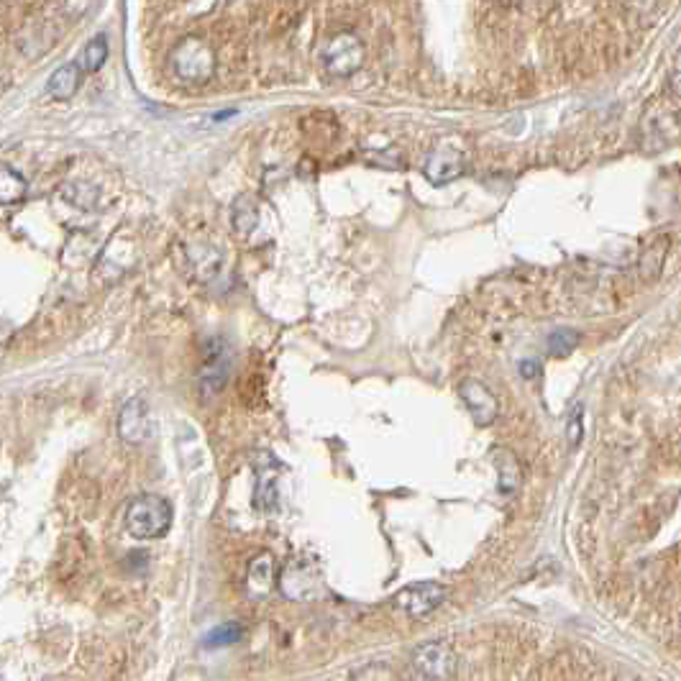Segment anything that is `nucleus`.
<instances>
[{
  "label": "nucleus",
  "instance_id": "20",
  "mask_svg": "<svg viewBox=\"0 0 681 681\" xmlns=\"http://www.w3.org/2000/svg\"><path fill=\"white\" fill-rule=\"evenodd\" d=\"M241 635H244V625L231 620V623H223V625H218V628L210 630V633L205 635L203 643H205V648L233 646V643L241 641Z\"/></svg>",
  "mask_w": 681,
  "mask_h": 681
},
{
  "label": "nucleus",
  "instance_id": "14",
  "mask_svg": "<svg viewBox=\"0 0 681 681\" xmlns=\"http://www.w3.org/2000/svg\"><path fill=\"white\" fill-rule=\"evenodd\" d=\"M77 88H80V67L77 65H62L52 72L47 82V93L57 100H70Z\"/></svg>",
  "mask_w": 681,
  "mask_h": 681
},
{
  "label": "nucleus",
  "instance_id": "23",
  "mask_svg": "<svg viewBox=\"0 0 681 681\" xmlns=\"http://www.w3.org/2000/svg\"><path fill=\"white\" fill-rule=\"evenodd\" d=\"M518 372L523 374L525 379H533V377H538V372H541V367H538V361H533V359H525V361H520Z\"/></svg>",
  "mask_w": 681,
  "mask_h": 681
},
{
  "label": "nucleus",
  "instance_id": "21",
  "mask_svg": "<svg viewBox=\"0 0 681 681\" xmlns=\"http://www.w3.org/2000/svg\"><path fill=\"white\" fill-rule=\"evenodd\" d=\"M500 459H497V466H500V487L502 492H513L515 487L520 484V464L510 451H497Z\"/></svg>",
  "mask_w": 681,
  "mask_h": 681
},
{
  "label": "nucleus",
  "instance_id": "19",
  "mask_svg": "<svg viewBox=\"0 0 681 681\" xmlns=\"http://www.w3.org/2000/svg\"><path fill=\"white\" fill-rule=\"evenodd\" d=\"M257 221V205L251 203V198H241L236 208H233V228H236V233L239 236H251V231L257 228Z\"/></svg>",
  "mask_w": 681,
  "mask_h": 681
},
{
  "label": "nucleus",
  "instance_id": "1",
  "mask_svg": "<svg viewBox=\"0 0 681 681\" xmlns=\"http://www.w3.org/2000/svg\"><path fill=\"white\" fill-rule=\"evenodd\" d=\"M172 528V505L159 495H141L126 507V530L141 541L167 536Z\"/></svg>",
  "mask_w": 681,
  "mask_h": 681
},
{
  "label": "nucleus",
  "instance_id": "17",
  "mask_svg": "<svg viewBox=\"0 0 681 681\" xmlns=\"http://www.w3.org/2000/svg\"><path fill=\"white\" fill-rule=\"evenodd\" d=\"M105 59H108V41L100 34L85 44L82 54L77 57V67H80V72H98L105 65Z\"/></svg>",
  "mask_w": 681,
  "mask_h": 681
},
{
  "label": "nucleus",
  "instance_id": "5",
  "mask_svg": "<svg viewBox=\"0 0 681 681\" xmlns=\"http://www.w3.org/2000/svg\"><path fill=\"white\" fill-rule=\"evenodd\" d=\"M446 600V587L436 582H418L395 594V607L410 617H425Z\"/></svg>",
  "mask_w": 681,
  "mask_h": 681
},
{
  "label": "nucleus",
  "instance_id": "2",
  "mask_svg": "<svg viewBox=\"0 0 681 681\" xmlns=\"http://www.w3.org/2000/svg\"><path fill=\"white\" fill-rule=\"evenodd\" d=\"M169 65L180 80L185 82H208L216 70V57L210 47L198 36H187L172 49Z\"/></svg>",
  "mask_w": 681,
  "mask_h": 681
},
{
  "label": "nucleus",
  "instance_id": "18",
  "mask_svg": "<svg viewBox=\"0 0 681 681\" xmlns=\"http://www.w3.org/2000/svg\"><path fill=\"white\" fill-rule=\"evenodd\" d=\"M577 346H579V333L571 331V328H556V331L546 338V351L551 356H559V359L569 356L571 351L577 349Z\"/></svg>",
  "mask_w": 681,
  "mask_h": 681
},
{
  "label": "nucleus",
  "instance_id": "6",
  "mask_svg": "<svg viewBox=\"0 0 681 681\" xmlns=\"http://www.w3.org/2000/svg\"><path fill=\"white\" fill-rule=\"evenodd\" d=\"M466 172L464 154L451 144H443L433 149L423 162V175L433 182V185H449V182L459 180Z\"/></svg>",
  "mask_w": 681,
  "mask_h": 681
},
{
  "label": "nucleus",
  "instance_id": "7",
  "mask_svg": "<svg viewBox=\"0 0 681 681\" xmlns=\"http://www.w3.org/2000/svg\"><path fill=\"white\" fill-rule=\"evenodd\" d=\"M118 436L131 446H139L152 436V415H149L146 400H141V397L126 400L121 415H118Z\"/></svg>",
  "mask_w": 681,
  "mask_h": 681
},
{
  "label": "nucleus",
  "instance_id": "22",
  "mask_svg": "<svg viewBox=\"0 0 681 681\" xmlns=\"http://www.w3.org/2000/svg\"><path fill=\"white\" fill-rule=\"evenodd\" d=\"M584 408L582 405H574V410H571L569 415V423H566V438H569V446L571 449H577L579 443H582V436H584Z\"/></svg>",
  "mask_w": 681,
  "mask_h": 681
},
{
  "label": "nucleus",
  "instance_id": "9",
  "mask_svg": "<svg viewBox=\"0 0 681 681\" xmlns=\"http://www.w3.org/2000/svg\"><path fill=\"white\" fill-rule=\"evenodd\" d=\"M185 267L195 274V280L210 282L216 280L223 267V254L208 241L185 244Z\"/></svg>",
  "mask_w": 681,
  "mask_h": 681
},
{
  "label": "nucleus",
  "instance_id": "3",
  "mask_svg": "<svg viewBox=\"0 0 681 681\" xmlns=\"http://www.w3.org/2000/svg\"><path fill=\"white\" fill-rule=\"evenodd\" d=\"M364 57H367L364 41L356 34H351V31H341V34L331 36L321 52L323 70L331 77H338V80L359 72L361 65H364Z\"/></svg>",
  "mask_w": 681,
  "mask_h": 681
},
{
  "label": "nucleus",
  "instance_id": "13",
  "mask_svg": "<svg viewBox=\"0 0 681 681\" xmlns=\"http://www.w3.org/2000/svg\"><path fill=\"white\" fill-rule=\"evenodd\" d=\"M666 254H669V236H656V239L643 246L641 259H638V272H641L643 280H656L661 269H664Z\"/></svg>",
  "mask_w": 681,
  "mask_h": 681
},
{
  "label": "nucleus",
  "instance_id": "24",
  "mask_svg": "<svg viewBox=\"0 0 681 681\" xmlns=\"http://www.w3.org/2000/svg\"><path fill=\"white\" fill-rule=\"evenodd\" d=\"M671 85H674V90H676V93L681 95V75H676V77H674V82H671Z\"/></svg>",
  "mask_w": 681,
  "mask_h": 681
},
{
  "label": "nucleus",
  "instance_id": "11",
  "mask_svg": "<svg viewBox=\"0 0 681 681\" xmlns=\"http://www.w3.org/2000/svg\"><path fill=\"white\" fill-rule=\"evenodd\" d=\"M321 579H318V571H310L305 566V561H295L290 564V569L282 574V592H287L292 600H308L310 594L318 589Z\"/></svg>",
  "mask_w": 681,
  "mask_h": 681
},
{
  "label": "nucleus",
  "instance_id": "16",
  "mask_svg": "<svg viewBox=\"0 0 681 681\" xmlns=\"http://www.w3.org/2000/svg\"><path fill=\"white\" fill-rule=\"evenodd\" d=\"M277 474H280V464L272 461V466H259L257 469V505L269 510L277 502Z\"/></svg>",
  "mask_w": 681,
  "mask_h": 681
},
{
  "label": "nucleus",
  "instance_id": "4",
  "mask_svg": "<svg viewBox=\"0 0 681 681\" xmlns=\"http://www.w3.org/2000/svg\"><path fill=\"white\" fill-rule=\"evenodd\" d=\"M228 367H231V356H228L226 341L221 338L208 341L203 349V367H200V395L205 400L216 397L226 387Z\"/></svg>",
  "mask_w": 681,
  "mask_h": 681
},
{
  "label": "nucleus",
  "instance_id": "12",
  "mask_svg": "<svg viewBox=\"0 0 681 681\" xmlns=\"http://www.w3.org/2000/svg\"><path fill=\"white\" fill-rule=\"evenodd\" d=\"M274 584V559L269 553H262L249 564V574H246V592L249 597L259 600L264 594H269Z\"/></svg>",
  "mask_w": 681,
  "mask_h": 681
},
{
  "label": "nucleus",
  "instance_id": "8",
  "mask_svg": "<svg viewBox=\"0 0 681 681\" xmlns=\"http://www.w3.org/2000/svg\"><path fill=\"white\" fill-rule=\"evenodd\" d=\"M459 397L464 400V405L469 408L479 428H489L497 420V410H500L497 397L479 379H464L459 385Z\"/></svg>",
  "mask_w": 681,
  "mask_h": 681
},
{
  "label": "nucleus",
  "instance_id": "10",
  "mask_svg": "<svg viewBox=\"0 0 681 681\" xmlns=\"http://www.w3.org/2000/svg\"><path fill=\"white\" fill-rule=\"evenodd\" d=\"M415 666L428 679H446L454 671V653L443 643H428L415 653Z\"/></svg>",
  "mask_w": 681,
  "mask_h": 681
},
{
  "label": "nucleus",
  "instance_id": "15",
  "mask_svg": "<svg viewBox=\"0 0 681 681\" xmlns=\"http://www.w3.org/2000/svg\"><path fill=\"white\" fill-rule=\"evenodd\" d=\"M26 190L24 175L11 164H0V205H18L26 198Z\"/></svg>",
  "mask_w": 681,
  "mask_h": 681
}]
</instances>
